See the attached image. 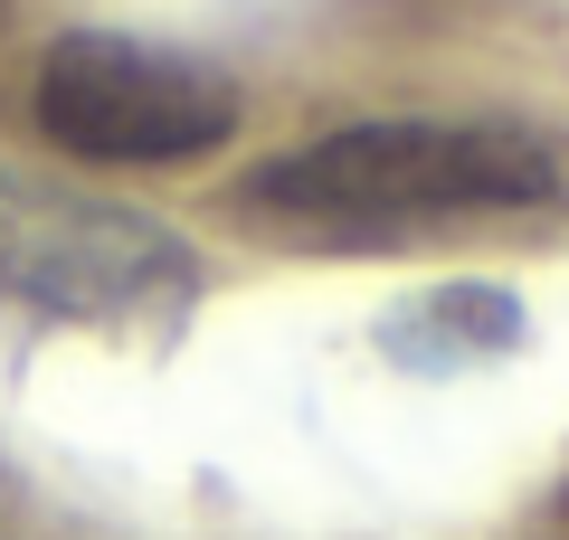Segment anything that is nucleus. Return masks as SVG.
<instances>
[{
    "label": "nucleus",
    "instance_id": "obj_1",
    "mask_svg": "<svg viewBox=\"0 0 569 540\" xmlns=\"http://www.w3.org/2000/svg\"><path fill=\"white\" fill-rule=\"evenodd\" d=\"M550 190H560V161L522 123L380 114L257 161L238 180V209L313 228V238H399V228H437V219L541 209Z\"/></svg>",
    "mask_w": 569,
    "mask_h": 540
},
{
    "label": "nucleus",
    "instance_id": "obj_2",
    "mask_svg": "<svg viewBox=\"0 0 569 540\" xmlns=\"http://www.w3.org/2000/svg\"><path fill=\"white\" fill-rule=\"evenodd\" d=\"M0 294L39 322H181L200 303V247L152 209L0 161Z\"/></svg>",
    "mask_w": 569,
    "mask_h": 540
},
{
    "label": "nucleus",
    "instance_id": "obj_3",
    "mask_svg": "<svg viewBox=\"0 0 569 540\" xmlns=\"http://www.w3.org/2000/svg\"><path fill=\"white\" fill-rule=\"evenodd\" d=\"M29 114L58 152L104 161V171H171V161H209L238 133V86L209 58L123 39V29H67L48 39Z\"/></svg>",
    "mask_w": 569,
    "mask_h": 540
},
{
    "label": "nucleus",
    "instance_id": "obj_4",
    "mask_svg": "<svg viewBox=\"0 0 569 540\" xmlns=\"http://www.w3.org/2000/svg\"><path fill=\"white\" fill-rule=\"evenodd\" d=\"M512 341H522V303L503 284H437L380 322V351L408 370H475V360H503Z\"/></svg>",
    "mask_w": 569,
    "mask_h": 540
}]
</instances>
